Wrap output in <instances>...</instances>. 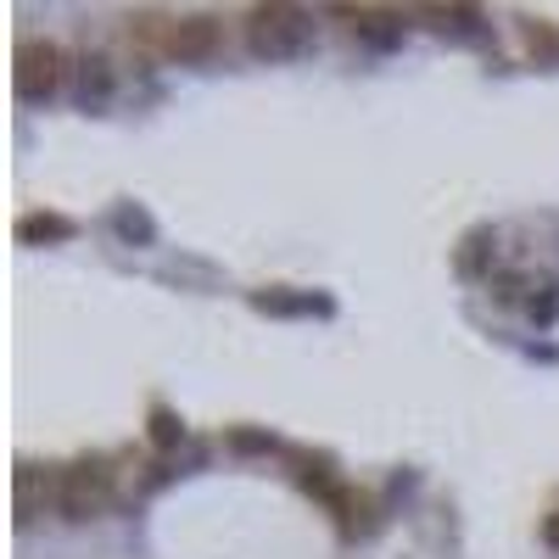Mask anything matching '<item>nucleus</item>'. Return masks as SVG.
I'll return each mask as SVG.
<instances>
[{
  "label": "nucleus",
  "instance_id": "obj_1",
  "mask_svg": "<svg viewBox=\"0 0 559 559\" xmlns=\"http://www.w3.org/2000/svg\"><path fill=\"white\" fill-rule=\"evenodd\" d=\"M118 498V464L107 453H90V459H73L62 471V515L68 521H96L107 515V503Z\"/></svg>",
  "mask_w": 559,
  "mask_h": 559
},
{
  "label": "nucleus",
  "instance_id": "obj_2",
  "mask_svg": "<svg viewBox=\"0 0 559 559\" xmlns=\"http://www.w3.org/2000/svg\"><path fill=\"white\" fill-rule=\"evenodd\" d=\"M308 39V12L302 7H258L247 17V45L258 57H292Z\"/></svg>",
  "mask_w": 559,
  "mask_h": 559
},
{
  "label": "nucleus",
  "instance_id": "obj_3",
  "mask_svg": "<svg viewBox=\"0 0 559 559\" xmlns=\"http://www.w3.org/2000/svg\"><path fill=\"white\" fill-rule=\"evenodd\" d=\"M62 79H68V57L57 51L51 39H23V45H17V96H23V102L57 96Z\"/></svg>",
  "mask_w": 559,
  "mask_h": 559
},
{
  "label": "nucleus",
  "instance_id": "obj_4",
  "mask_svg": "<svg viewBox=\"0 0 559 559\" xmlns=\"http://www.w3.org/2000/svg\"><path fill=\"white\" fill-rule=\"evenodd\" d=\"M218 39H224L218 17H207V12L179 17L174 23V45H168V62H207L218 51Z\"/></svg>",
  "mask_w": 559,
  "mask_h": 559
},
{
  "label": "nucleus",
  "instance_id": "obj_5",
  "mask_svg": "<svg viewBox=\"0 0 559 559\" xmlns=\"http://www.w3.org/2000/svg\"><path fill=\"white\" fill-rule=\"evenodd\" d=\"M45 503H62V471L17 464V526H34Z\"/></svg>",
  "mask_w": 559,
  "mask_h": 559
},
{
  "label": "nucleus",
  "instance_id": "obj_6",
  "mask_svg": "<svg viewBox=\"0 0 559 559\" xmlns=\"http://www.w3.org/2000/svg\"><path fill=\"white\" fill-rule=\"evenodd\" d=\"M73 224L57 218V213H23L17 218V241H68Z\"/></svg>",
  "mask_w": 559,
  "mask_h": 559
},
{
  "label": "nucleus",
  "instance_id": "obj_7",
  "mask_svg": "<svg viewBox=\"0 0 559 559\" xmlns=\"http://www.w3.org/2000/svg\"><path fill=\"white\" fill-rule=\"evenodd\" d=\"M152 442H157V448H174V442H179V419H174L168 408H152Z\"/></svg>",
  "mask_w": 559,
  "mask_h": 559
},
{
  "label": "nucleus",
  "instance_id": "obj_8",
  "mask_svg": "<svg viewBox=\"0 0 559 559\" xmlns=\"http://www.w3.org/2000/svg\"><path fill=\"white\" fill-rule=\"evenodd\" d=\"M543 543H548V548H559V509H554V515L543 521Z\"/></svg>",
  "mask_w": 559,
  "mask_h": 559
}]
</instances>
